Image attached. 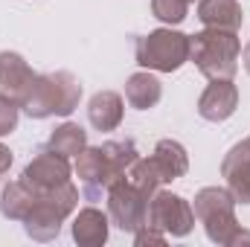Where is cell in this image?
Masks as SVG:
<instances>
[{
  "mask_svg": "<svg viewBox=\"0 0 250 247\" xmlns=\"http://www.w3.org/2000/svg\"><path fill=\"white\" fill-rule=\"evenodd\" d=\"M137 145L131 140H108L96 148H84L76 157V178L87 201L108 198V189L128 172V166L137 160Z\"/></svg>",
  "mask_w": 250,
  "mask_h": 247,
  "instance_id": "6da1fadb",
  "label": "cell"
},
{
  "mask_svg": "<svg viewBox=\"0 0 250 247\" xmlns=\"http://www.w3.org/2000/svg\"><path fill=\"white\" fill-rule=\"evenodd\" d=\"M125 181L131 186H137L140 192H146L148 198L160 189V175H157V169H154V163H151V157H137L131 166H128V172H125Z\"/></svg>",
  "mask_w": 250,
  "mask_h": 247,
  "instance_id": "ffe728a7",
  "label": "cell"
},
{
  "mask_svg": "<svg viewBox=\"0 0 250 247\" xmlns=\"http://www.w3.org/2000/svg\"><path fill=\"white\" fill-rule=\"evenodd\" d=\"M108 227H111V218L102 209L84 206L73 218V242L82 247H99L108 242Z\"/></svg>",
  "mask_w": 250,
  "mask_h": 247,
  "instance_id": "5bb4252c",
  "label": "cell"
},
{
  "mask_svg": "<svg viewBox=\"0 0 250 247\" xmlns=\"http://www.w3.org/2000/svg\"><path fill=\"white\" fill-rule=\"evenodd\" d=\"M187 3H195V0H187Z\"/></svg>",
  "mask_w": 250,
  "mask_h": 247,
  "instance_id": "484cf974",
  "label": "cell"
},
{
  "mask_svg": "<svg viewBox=\"0 0 250 247\" xmlns=\"http://www.w3.org/2000/svg\"><path fill=\"white\" fill-rule=\"evenodd\" d=\"M189 59L207 79H233L239 70L242 41L230 29H204L198 35H189Z\"/></svg>",
  "mask_w": 250,
  "mask_h": 247,
  "instance_id": "3957f363",
  "label": "cell"
},
{
  "mask_svg": "<svg viewBox=\"0 0 250 247\" xmlns=\"http://www.w3.org/2000/svg\"><path fill=\"white\" fill-rule=\"evenodd\" d=\"M35 76L38 73L26 64L23 56H18L12 50L0 53V93L3 96H9V99H15L21 105V99L29 90V84L35 82Z\"/></svg>",
  "mask_w": 250,
  "mask_h": 247,
  "instance_id": "8fae6325",
  "label": "cell"
},
{
  "mask_svg": "<svg viewBox=\"0 0 250 247\" xmlns=\"http://www.w3.org/2000/svg\"><path fill=\"white\" fill-rule=\"evenodd\" d=\"M148 195L140 192L137 186H131L125 181V175L117 184L108 189V218L117 230L123 233H137L140 227H146V218H148Z\"/></svg>",
  "mask_w": 250,
  "mask_h": 247,
  "instance_id": "52a82bcc",
  "label": "cell"
},
{
  "mask_svg": "<svg viewBox=\"0 0 250 247\" xmlns=\"http://www.w3.org/2000/svg\"><path fill=\"white\" fill-rule=\"evenodd\" d=\"M198 21L207 29L239 32L245 23V12H242L239 0H198Z\"/></svg>",
  "mask_w": 250,
  "mask_h": 247,
  "instance_id": "7c38bea8",
  "label": "cell"
},
{
  "mask_svg": "<svg viewBox=\"0 0 250 247\" xmlns=\"http://www.w3.org/2000/svg\"><path fill=\"white\" fill-rule=\"evenodd\" d=\"M125 105L117 90H99L87 102V120L96 131H117L123 123Z\"/></svg>",
  "mask_w": 250,
  "mask_h": 247,
  "instance_id": "4fadbf2b",
  "label": "cell"
},
{
  "mask_svg": "<svg viewBox=\"0 0 250 247\" xmlns=\"http://www.w3.org/2000/svg\"><path fill=\"white\" fill-rule=\"evenodd\" d=\"M62 224H64V218L47 204V201H41V198H38V204L32 206V212L23 218V230H26V236H29L32 242H53V239L62 233Z\"/></svg>",
  "mask_w": 250,
  "mask_h": 247,
  "instance_id": "e0dca14e",
  "label": "cell"
},
{
  "mask_svg": "<svg viewBox=\"0 0 250 247\" xmlns=\"http://www.w3.org/2000/svg\"><path fill=\"white\" fill-rule=\"evenodd\" d=\"M221 175L227 178V189L236 198V204H250V137L227 151Z\"/></svg>",
  "mask_w": 250,
  "mask_h": 247,
  "instance_id": "30bf717a",
  "label": "cell"
},
{
  "mask_svg": "<svg viewBox=\"0 0 250 247\" xmlns=\"http://www.w3.org/2000/svg\"><path fill=\"white\" fill-rule=\"evenodd\" d=\"M18 117H21V105L0 93V137H6L18 128Z\"/></svg>",
  "mask_w": 250,
  "mask_h": 247,
  "instance_id": "7402d4cb",
  "label": "cell"
},
{
  "mask_svg": "<svg viewBox=\"0 0 250 247\" xmlns=\"http://www.w3.org/2000/svg\"><path fill=\"white\" fill-rule=\"evenodd\" d=\"M242 59H245V70L250 73V41H248V47H245V53H242Z\"/></svg>",
  "mask_w": 250,
  "mask_h": 247,
  "instance_id": "d4e9b609",
  "label": "cell"
},
{
  "mask_svg": "<svg viewBox=\"0 0 250 247\" xmlns=\"http://www.w3.org/2000/svg\"><path fill=\"white\" fill-rule=\"evenodd\" d=\"M82 84L70 70L41 73L29 84L21 99V111L29 120H50V117H70L79 108Z\"/></svg>",
  "mask_w": 250,
  "mask_h": 247,
  "instance_id": "7a4b0ae2",
  "label": "cell"
},
{
  "mask_svg": "<svg viewBox=\"0 0 250 247\" xmlns=\"http://www.w3.org/2000/svg\"><path fill=\"white\" fill-rule=\"evenodd\" d=\"M151 163L160 175L163 184H172L178 178H184L189 169V154L187 148L178 143V140H160L154 145V154H151Z\"/></svg>",
  "mask_w": 250,
  "mask_h": 247,
  "instance_id": "9a60e30c",
  "label": "cell"
},
{
  "mask_svg": "<svg viewBox=\"0 0 250 247\" xmlns=\"http://www.w3.org/2000/svg\"><path fill=\"white\" fill-rule=\"evenodd\" d=\"M47 145H50L53 151L64 154V157H79V154L87 148V131L76 123H64L50 134V143H47Z\"/></svg>",
  "mask_w": 250,
  "mask_h": 247,
  "instance_id": "d6986e66",
  "label": "cell"
},
{
  "mask_svg": "<svg viewBox=\"0 0 250 247\" xmlns=\"http://www.w3.org/2000/svg\"><path fill=\"white\" fill-rule=\"evenodd\" d=\"M189 44L192 38L184 32H175L172 26H160L143 38H137L134 44V56L143 70H154V73H175L178 67L189 62Z\"/></svg>",
  "mask_w": 250,
  "mask_h": 247,
  "instance_id": "5b68a950",
  "label": "cell"
},
{
  "mask_svg": "<svg viewBox=\"0 0 250 247\" xmlns=\"http://www.w3.org/2000/svg\"><path fill=\"white\" fill-rule=\"evenodd\" d=\"M187 12H189V3L187 0H151V15L169 26L175 23H184L187 21Z\"/></svg>",
  "mask_w": 250,
  "mask_h": 247,
  "instance_id": "44dd1931",
  "label": "cell"
},
{
  "mask_svg": "<svg viewBox=\"0 0 250 247\" xmlns=\"http://www.w3.org/2000/svg\"><path fill=\"white\" fill-rule=\"evenodd\" d=\"M70 175H73V169H70V157H64V154H59V151H53L50 145H41V148L35 151V157L26 163L21 181L29 186V189H35L38 195H44V192H50V189H56V186L67 184Z\"/></svg>",
  "mask_w": 250,
  "mask_h": 247,
  "instance_id": "ba28073f",
  "label": "cell"
},
{
  "mask_svg": "<svg viewBox=\"0 0 250 247\" xmlns=\"http://www.w3.org/2000/svg\"><path fill=\"white\" fill-rule=\"evenodd\" d=\"M195 218L204 224V233L212 245L230 247L242 230L236 221V198L224 186H204L195 195Z\"/></svg>",
  "mask_w": 250,
  "mask_h": 247,
  "instance_id": "277c9868",
  "label": "cell"
},
{
  "mask_svg": "<svg viewBox=\"0 0 250 247\" xmlns=\"http://www.w3.org/2000/svg\"><path fill=\"white\" fill-rule=\"evenodd\" d=\"M239 108V87L233 79H209L207 90L198 99V117L207 123H224Z\"/></svg>",
  "mask_w": 250,
  "mask_h": 247,
  "instance_id": "9c48e42d",
  "label": "cell"
},
{
  "mask_svg": "<svg viewBox=\"0 0 250 247\" xmlns=\"http://www.w3.org/2000/svg\"><path fill=\"white\" fill-rule=\"evenodd\" d=\"M9 166H12V151H9V148L0 143V178L9 172Z\"/></svg>",
  "mask_w": 250,
  "mask_h": 247,
  "instance_id": "cb8c5ba5",
  "label": "cell"
},
{
  "mask_svg": "<svg viewBox=\"0 0 250 247\" xmlns=\"http://www.w3.org/2000/svg\"><path fill=\"white\" fill-rule=\"evenodd\" d=\"M160 96H163V84H160V79H157L151 70H140V73H134V76L125 82V99H128V105L137 108V111L154 108V105L160 102Z\"/></svg>",
  "mask_w": 250,
  "mask_h": 247,
  "instance_id": "2e32d148",
  "label": "cell"
},
{
  "mask_svg": "<svg viewBox=\"0 0 250 247\" xmlns=\"http://www.w3.org/2000/svg\"><path fill=\"white\" fill-rule=\"evenodd\" d=\"M134 245H166V233H160L157 227H140L137 233H134Z\"/></svg>",
  "mask_w": 250,
  "mask_h": 247,
  "instance_id": "603a6c76",
  "label": "cell"
},
{
  "mask_svg": "<svg viewBox=\"0 0 250 247\" xmlns=\"http://www.w3.org/2000/svg\"><path fill=\"white\" fill-rule=\"evenodd\" d=\"M35 204H38V192L29 189L23 181H12V184L3 186V192H0V212L9 221H23L32 212Z\"/></svg>",
  "mask_w": 250,
  "mask_h": 247,
  "instance_id": "ac0fdd59",
  "label": "cell"
},
{
  "mask_svg": "<svg viewBox=\"0 0 250 247\" xmlns=\"http://www.w3.org/2000/svg\"><path fill=\"white\" fill-rule=\"evenodd\" d=\"M146 224L157 227L166 236L184 239L195 227V209H192V204H189L187 198H181L175 192L157 189L151 195V201H148V218H146Z\"/></svg>",
  "mask_w": 250,
  "mask_h": 247,
  "instance_id": "8992f818",
  "label": "cell"
}]
</instances>
